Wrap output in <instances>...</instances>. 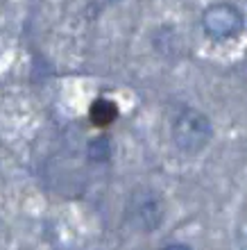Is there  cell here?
<instances>
[{"label":"cell","mask_w":247,"mask_h":250,"mask_svg":"<svg viewBox=\"0 0 247 250\" xmlns=\"http://www.w3.org/2000/svg\"><path fill=\"white\" fill-rule=\"evenodd\" d=\"M213 139V123L195 107H184L170 123V141L182 155H200Z\"/></svg>","instance_id":"1"},{"label":"cell","mask_w":247,"mask_h":250,"mask_svg":"<svg viewBox=\"0 0 247 250\" xmlns=\"http://www.w3.org/2000/svg\"><path fill=\"white\" fill-rule=\"evenodd\" d=\"M163 218H166V205L154 189L138 187L130 193L125 205V221L132 230L141 234H152L161 228Z\"/></svg>","instance_id":"2"},{"label":"cell","mask_w":247,"mask_h":250,"mask_svg":"<svg viewBox=\"0 0 247 250\" xmlns=\"http://www.w3.org/2000/svg\"><path fill=\"white\" fill-rule=\"evenodd\" d=\"M202 30L211 41H231L245 30V14L234 2H213L202 14Z\"/></svg>","instance_id":"3"},{"label":"cell","mask_w":247,"mask_h":250,"mask_svg":"<svg viewBox=\"0 0 247 250\" xmlns=\"http://www.w3.org/2000/svg\"><path fill=\"white\" fill-rule=\"evenodd\" d=\"M89 119H91L93 125H98V127H107V125H111L118 119L116 103H114V100H107V98L93 100V105L89 107Z\"/></svg>","instance_id":"4"},{"label":"cell","mask_w":247,"mask_h":250,"mask_svg":"<svg viewBox=\"0 0 247 250\" xmlns=\"http://www.w3.org/2000/svg\"><path fill=\"white\" fill-rule=\"evenodd\" d=\"M86 152H89V157L91 162L95 164H107L111 159V141L109 137H93L86 146Z\"/></svg>","instance_id":"5"},{"label":"cell","mask_w":247,"mask_h":250,"mask_svg":"<svg viewBox=\"0 0 247 250\" xmlns=\"http://www.w3.org/2000/svg\"><path fill=\"white\" fill-rule=\"evenodd\" d=\"M161 250H193V248L186 244H168V246H163Z\"/></svg>","instance_id":"6"},{"label":"cell","mask_w":247,"mask_h":250,"mask_svg":"<svg viewBox=\"0 0 247 250\" xmlns=\"http://www.w3.org/2000/svg\"><path fill=\"white\" fill-rule=\"evenodd\" d=\"M109 2H120V0H109Z\"/></svg>","instance_id":"7"}]
</instances>
